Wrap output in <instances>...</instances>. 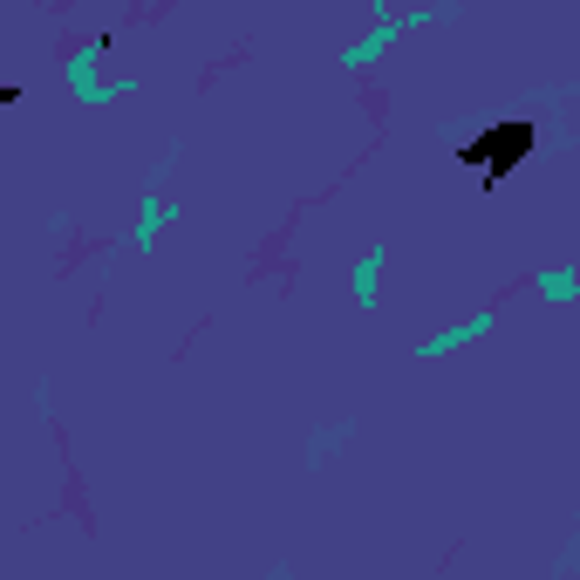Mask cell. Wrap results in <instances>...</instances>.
Returning a JSON list of instances; mask_svg holds the SVG:
<instances>
[{"mask_svg": "<svg viewBox=\"0 0 580 580\" xmlns=\"http://www.w3.org/2000/svg\"><path fill=\"white\" fill-rule=\"evenodd\" d=\"M526 144H533V130L519 123V130H499V137H485V144H478V151H471V157H519V151H526Z\"/></svg>", "mask_w": 580, "mask_h": 580, "instance_id": "cell-1", "label": "cell"}]
</instances>
